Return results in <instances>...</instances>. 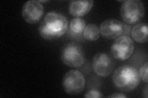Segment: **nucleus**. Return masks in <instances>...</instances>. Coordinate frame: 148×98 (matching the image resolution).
I'll return each instance as SVG.
<instances>
[{"label": "nucleus", "mask_w": 148, "mask_h": 98, "mask_svg": "<svg viewBox=\"0 0 148 98\" xmlns=\"http://www.w3.org/2000/svg\"><path fill=\"white\" fill-rule=\"evenodd\" d=\"M83 34L86 40L95 41L99 39L101 33L98 26L94 23H90L85 26Z\"/></svg>", "instance_id": "f8f14e48"}, {"label": "nucleus", "mask_w": 148, "mask_h": 98, "mask_svg": "<svg viewBox=\"0 0 148 98\" xmlns=\"http://www.w3.org/2000/svg\"><path fill=\"white\" fill-rule=\"evenodd\" d=\"M43 14V4L36 0L27 1L22 7V16L24 20L30 24H35L39 22Z\"/></svg>", "instance_id": "6e6552de"}, {"label": "nucleus", "mask_w": 148, "mask_h": 98, "mask_svg": "<svg viewBox=\"0 0 148 98\" xmlns=\"http://www.w3.org/2000/svg\"><path fill=\"white\" fill-rule=\"evenodd\" d=\"M126 26L120 21L109 18L101 23L99 27L100 33L108 39H116L121 36L125 31Z\"/></svg>", "instance_id": "1a4fd4ad"}, {"label": "nucleus", "mask_w": 148, "mask_h": 98, "mask_svg": "<svg viewBox=\"0 0 148 98\" xmlns=\"http://www.w3.org/2000/svg\"><path fill=\"white\" fill-rule=\"evenodd\" d=\"M141 78L137 70L131 66L124 65L115 69L112 82L117 89L124 92L134 90L138 86Z\"/></svg>", "instance_id": "f03ea898"}, {"label": "nucleus", "mask_w": 148, "mask_h": 98, "mask_svg": "<svg viewBox=\"0 0 148 98\" xmlns=\"http://www.w3.org/2000/svg\"><path fill=\"white\" fill-rule=\"evenodd\" d=\"M108 97L111 98H126L127 96L122 93H114V94L108 96Z\"/></svg>", "instance_id": "dca6fc26"}, {"label": "nucleus", "mask_w": 148, "mask_h": 98, "mask_svg": "<svg viewBox=\"0 0 148 98\" xmlns=\"http://www.w3.org/2000/svg\"><path fill=\"white\" fill-rule=\"evenodd\" d=\"M147 69H148V63L146 62L140 68L139 71V75L141 79L144 81L145 83H147Z\"/></svg>", "instance_id": "4468645a"}, {"label": "nucleus", "mask_w": 148, "mask_h": 98, "mask_svg": "<svg viewBox=\"0 0 148 98\" xmlns=\"http://www.w3.org/2000/svg\"><path fill=\"white\" fill-rule=\"evenodd\" d=\"M86 26L85 21L81 18H75L71 21L69 24L70 30L73 34H81Z\"/></svg>", "instance_id": "ddd939ff"}, {"label": "nucleus", "mask_w": 148, "mask_h": 98, "mask_svg": "<svg viewBox=\"0 0 148 98\" xmlns=\"http://www.w3.org/2000/svg\"><path fill=\"white\" fill-rule=\"evenodd\" d=\"M64 90L70 95H77L85 87V78L77 70H71L65 74L62 81Z\"/></svg>", "instance_id": "39448f33"}, {"label": "nucleus", "mask_w": 148, "mask_h": 98, "mask_svg": "<svg viewBox=\"0 0 148 98\" xmlns=\"http://www.w3.org/2000/svg\"><path fill=\"white\" fill-rule=\"evenodd\" d=\"M94 1H71L69 3L68 9L72 16L80 18L88 13L93 6Z\"/></svg>", "instance_id": "9d476101"}, {"label": "nucleus", "mask_w": 148, "mask_h": 98, "mask_svg": "<svg viewBox=\"0 0 148 98\" xmlns=\"http://www.w3.org/2000/svg\"><path fill=\"white\" fill-rule=\"evenodd\" d=\"M67 18L56 12L46 14L38 27L40 36L46 40H54L61 38L68 30Z\"/></svg>", "instance_id": "f257e3e1"}, {"label": "nucleus", "mask_w": 148, "mask_h": 98, "mask_svg": "<svg viewBox=\"0 0 148 98\" xmlns=\"http://www.w3.org/2000/svg\"><path fill=\"white\" fill-rule=\"evenodd\" d=\"M61 58L62 63L69 67L80 68L84 64L85 53L79 44L71 42L63 47Z\"/></svg>", "instance_id": "20e7f679"}, {"label": "nucleus", "mask_w": 148, "mask_h": 98, "mask_svg": "<svg viewBox=\"0 0 148 98\" xmlns=\"http://www.w3.org/2000/svg\"><path fill=\"white\" fill-rule=\"evenodd\" d=\"M40 3H46V2H48V1H38Z\"/></svg>", "instance_id": "a211bd4d"}, {"label": "nucleus", "mask_w": 148, "mask_h": 98, "mask_svg": "<svg viewBox=\"0 0 148 98\" xmlns=\"http://www.w3.org/2000/svg\"><path fill=\"white\" fill-rule=\"evenodd\" d=\"M92 68L97 76L106 77L110 76L115 67L113 57L106 53H96L92 60Z\"/></svg>", "instance_id": "0eeeda50"}, {"label": "nucleus", "mask_w": 148, "mask_h": 98, "mask_svg": "<svg viewBox=\"0 0 148 98\" xmlns=\"http://www.w3.org/2000/svg\"><path fill=\"white\" fill-rule=\"evenodd\" d=\"M120 14L122 20L127 24L140 22L145 15V7L140 0H127L120 7Z\"/></svg>", "instance_id": "7ed1b4c3"}, {"label": "nucleus", "mask_w": 148, "mask_h": 98, "mask_svg": "<svg viewBox=\"0 0 148 98\" xmlns=\"http://www.w3.org/2000/svg\"><path fill=\"white\" fill-rule=\"evenodd\" d=\"M131 35L136 43L144 44L147 42V25L140 23L134 26L131 30Z\"/></svg>", "instance_id": "9b49d317"}, {"label": "nucleus", "mask_w": 148, "mask_h": 98, "mask_svg": "<svg viewBox=\"0 0 148 98\" xmlns=\"http://www.w3.org/2000/svg\"><path fill=\"white\" fill-rule=\"evenodd\" d=\"M102 93L96 90H91L88 91L85 95L84 97L86 98H101L103 97Z\"/></svg>", "instance_id": "2eb2a0df"}, {"label": "nucleus", "mask_w": 148, "mask_h": 98, "mask_svg": "<svg viewBox=\"0 0 148 98\" xmlns=\"http://www.w3.org/2000/svg\"><path fill=\"white\" fill-rule=\"evenodd\" d=\"M135 45L133 40L127 36H121L117 38L110 47L112 57L119 61H125L131 57Z\"/></svg>", "instance_id": "423d86ee"}, {"label": "nucleus", "mask_w": 148, "mask_h": 98, "mask_svg": "<svg viewBox=\"0 0 148 98\" xmlns=\"http://www.w3.org/2000/svg\"><path fill=\"white\" fill-rule=\"evenodd\" d=\"M147 85L146 86L144 90H143V96L145 98H147L148 97V90H147Z\"/></svg>", "instance_id": "f3484780"}]
</instances>
